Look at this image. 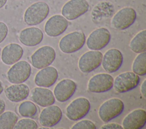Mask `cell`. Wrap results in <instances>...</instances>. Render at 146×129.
Here are the masks:
<instances>
[{
	"mask_svg": "<svg viewBox=\"0 0 146 129\" xmlns=\"http://www.w3.org/2000/svg\"><path fill=\"white\" fill-rule=\"evenodd\" d=\"M86 41V36L80 31L70 32L61 38L59 47L62 52L65 53H72L81 49Z\"/></svg>",
	"mask_w": 146,
	"mask_h": 129,
	"instance_id": "7a4b0ae2",
	"label": "cell"
},
{
	"mask_svg": "<svg viewBox=\"0 0 146 129\" xmlns=\"http://www.w3.org/2000/svg\"><path fill=\"white\" fill-rule=\"evenodd\" d=\"M103 54L99 51L91 50L83 54L79 59L78 66L83 73H90L102 64Z\"/></svg>",
	"mask_w": 146,
	"mask_h": 129,
	"instance_id": "8fae6325",
	"label": "cell"
},
{
	"mask_svg": "<svg viewBox=\"0 0 146 129\" xmlns=\"http://www.w3.org/2000/svg\"><path fill=\"white\" fill-rule=\"evenodd\" d=\"M68 26V20L63 15L56 14L46 21L44 24V31L48 36L56 37L63 34Z\"/></svg>",
	"mask_w": 146,
	"mask_h": 129,
	"instance_id": "5bb4252c",
	"label": "cell"
},
{
	"mask_svg": "<svg viewBox=\"0 0 146 129\" xmlns=\"http://www.w3.org/2000/svg\"><path fill=\"white\" fill-rule=\"evenodd\" d=\"M7 0H0V9L2 8L6 3Z\"/></svg>",
	"mask_w": 146,
	"mask_h": 129,
	"instance_id": "836d02e7",
	"label": "cell"
},
{
	"mask_svg": "<svg viewBox=\"0 0 146 129\" xmlns=\"http://www.w3.org/2000/svg\"><path fill=\"white\" fill-rule=\"evenodd\" d=\"M90 102L84 97H79L73 100L66 107L67 117L74 121L84 118L90 110Z\"/></svg>",
	"mask_w": 146,
	"mask_h": 129,
	"instance_id": "5b68a950",
	"label": "cell"
},
{
	"mask_svg": "<svg viewBox=\"0 0 146 129\" xmlns=\"http://www.w3.org/2000/svg\"><path fill=\"white\" fill-rule=\"evenodd\" d=\"M101 129H110V128H112V129H123V127L122 126L117 124V123H107L106 124L103 125L101 127Z\"/></svg>",
	"mask_w": 146,
	"mask_h": 129,
	"instance_id": "4dcf8cb0",
	"label": "cell"
},
{
	"mask_svg": "<svg viewBox=\"0 0 146 129\" xmlns=\"http://www.w3.org/2000/svg\"><path fill=\"white\" fill-rule=\"evenodd\" d=\"M56 56L55 49L50 46L44 45L38 48L31 56L32 65L36 69H42L50 65Z\"/></svg>",
	"mask_w": 146,
	"mask_h": 129,
	"instance_id": "8992f818",
	"label": "cell"
},
{
	"mask_svg": "<svg viewBox=\"0 0 146 129\" xmlns=\"http://www.w3.org/2000/svg\"><path fill=\"white\" fill-rule=\"evenodd\" d=\"M113 78L108 73H99L93 76L88 81V90L92 93H103L113 87Z\"/></svg>",
	"mask_w": 146,
	"mask_h": 129,
	"instance_id": "7c38bea8",
	"label": "cell"
},
{
	"mask_svg": "<svg viewBox=\"0 0 146 129\" xmlns=\"http://www.w3.org/2000/svg\"><path fill=\"white\" fill-rule=\"evenodd\" d=\"M111 34L108 29L100 27L94 30L87 39V46L90 50L99 51L110 43Z\"/></svg>",
	"mask_w": 146,
	"mask_h": 129,
	"instance_id": "30bf717a",
	"label": "cell"
},
{
	"mask_svg": "<svg viewBox=\"0 0 146 129\" xmlns=\"http://www.w3.org/2000/svg\"><path fill=\"white\" fill-rule=\"evenodd\" d=\"M140 82L139 76L132 72H125L117 75L113 80V86L119 93L130 91L137 86Z\"/></svg>",
	"mask_w": 146,
	"mask_h": 129,
	"instance_id": "ba28073f",
	"label": "cell"
},
{
	"mask_svg": "<svg viewBox=\"0 0 146 129\" xmlns=\"http://www.w3.org/2000/svg\"><path fill=\"white\" fill-rule=\"evenodd\" d=\"M8 34V27L7 25L2 22H0V43H1L6 38Z\"/></svg>",
	"mask_w": 146,
	"mask_h": 129,
	"instance_id": "f546056e",
	"label": "cell"
},
{
	"mask_svg": "<svg viewBox=\"0 0 146 129\" xmlns=\"http://www.w3.org/2000/svg\"><path fill=\"white\" fill-rule=\"evenodd\" d=\"M23 54L22 47L17 43H10L6 45L1 51V59L6 65H12L18 61Z\"/></svg>",
	"mask_w": 146,
	"mask_h": 129,
	"instance_id": "44dd1931",
	"label": "cell"
},
{
	"mask_svg": "<svg viewBox=\"0 0 146 129\" xmlns=\"http://www.w3.org/2000/svg\"><path fill=\"white\" fill-rule=\"evenodd\" d=\"M129 48L133 52L140 53L146 51V30L139 32L129 43Z\"/></svg>",
	"mask_w": 146,
	"mask_h": 129,
	"instance_id": "cb8c5ba5",
	"label": "cell"
},
{
	"mask_svg": "<svg viewBox=\"0 0 146 129\" xmlns=\"http://www.w3.org/2000/svg\"><path fill=\"white\" fill-rule=\"evenodd\" d=\"M124 108V103L121 99L113 98L106 101L100 105L98 114L100 119L107 123L120 115Z\"/></svg>",
	"mask_w": 146,
	"mask_h": 129,
	"instance_id": "3957f363",
	"label": "cell"
},
{
	"mask_svg": "<svg viewBox=\"0 0 146 129\" xmlns=\"http://www.w3.org/2000/svg\"><path fill=\"white\" fill-rule=\"evenodd\" d=\"M18 116L14 112L7 111L0 115V129H13L17 122Z\"/></svg>",
	"mask_w": 146,
	"mask_h": 129,
	"instance_id": "d4e9b609",
	"label": "cell"
},
{
	"mask_svg": "<svg viewBox=\"0 0 146 129\" xmlns=\"http://www.w3.org/2000/svg\"><path fill=\"white\" fill-rule=\"evenodd\" d=\"M123 62V56L121 52L117 49L111 48L103 56L102 64L103 69L111 73L118 70Z\"/></svg>",
	"mask_w": 146,
	"mask_h": 129,
	"instance_id": "4fadbf2b",
	"label": "cell"
},
{
	"mask_svg": "<svg viewBox=\"0 0 146 129\" xmlns=\"http://www.w3.org/2000/svg\"><path fill=\"white\" fill-rule=\"evenodd\" d=\"M31 99L41 107H47L54 103L55 99L53 93L43 87L34 88L31 91Z\"/></svg>",
	"mask_w": 146,
	"mask_h": 129,
	"instance_id": "ffe728a7",
	"label": "cell"
},
{
	"mask_svg": "<svg viewBox=\"0 0 146 129\" xmlns=\"http://www.w3.org/2000/svg\"><path fill=\"white\" fill-rule=\"evenodd\" d=\"M62 116V111L60 107L52 105L45 107L41 111L39 116V122L42 126L50 128L58 123Z\"/></svg>",
	"mask_w": 146,
	"mask_h": 129,
	"instance_id": "9a60e30c",
	"label": "cell"
},
{
	"mask_svg": "<svg viewBox=\"0 0 146 129\" xmlns=\"http://www.w3.org/2000/svg\"><path fill=\"white\" fill-rule=\"evenodd\" d=\"M30 93V89L25 84H15L8 86L5 90L6 98L13 102H19L26 99Z\"/></svg>",
	"mask_w": 146,
	"mask_h": 129,
	"instance_id": "7402d4cb",
	"label": "cell"
},
{
	"mask_svg": "<svg viewBox=\"0 0 146 129\" xmlns=\"http://www.w3.org/2000/svg\"><path fill=\"white\" fill-rule=\"evenodd\" d=\"M49 12L50 8L47 3L42 1L35 2L25 10L24 21L29 26L37 25L46 19Z\"/></svg>",
	"mask_w": 146,
	"mask_h": 129,
	"instance_id": "6da1fadb",
	"label": "cell"
},
{
	"mask_svg": "<svg viewBox=\"0 0 146 129\" xmlns=\"http://www.w3.org/2000/svg\"><path fill=\"white\" fill-rule=\"evenodd\" d=\"M146 79H145L143 83L141 84V85L140 86V91L142 95L144 98H146Z\"/></svg>",
	"mask_w": 146,
	"mask_h": 129,
	"instance_id": "1f68e13d",
	"label": "cell"
},
{
	"mask_svg": "<svg viewBox=\"0 0 146 129\" xmlns=\"http://www.w3.org/2000/svg\"><path fill=\"white\" fill-rule=\"evenodd\" d=\"M39 129H42V128H44V129H48V128H50L49 127H44L43 126V127H40V128H39Z\"/></svg>",
	"mask_w": 146,
	"mask_h": 129,
	"instance_id": "d590c367",
	"label": "cell"
},
{
	"mask_svg": "<svg viewBox=\"0 0 146 129\" xmlns=\"http://www.w3.org/2000/svg\"><path fill=\"white\" fill-rule=\"evenodd\" d=\"M40 69L35 76V84L39 87L43 88H48L53 85L58 77L56 69L53 66H48Z\"/></svg>",
	"mask_w": 146,
	"mask_h": 129,
	"instance_id": "ac0fdd59",
	"label": "cell"
},
{
	"mask_svg": "<svg viewBox=\"0 0 146 129\" xmlns=\"http://www.w3.org/2000/svg\"><path fill=\"white\" fill-rule=\"evenodd\" d=\"M18 112L23 117L32 118L37 112V109L35 105L29 101L22 102L18 107Z\"/></svg>",
	"mask_w": 146,
	"mask_h": 129,
	"instance_id": "4316f807",
	"label": "cell"
},
{
	"mask_svg": "<svg viewBox=\"0 0 146 129\" xmlns=\"http://www.w3.org/2000/svg\"><path fill=\"white\" fill-rule=\"evenodd\" d=\"M14 128L15 129H36L38 124L33 119L29 118L21 119L17 121L15 124Z\"/></svg>",
	"mask_w": 146,
	"mask_h": 129,
	"instance_id": "83f0119b",
	"label": "cell"
},
{
	"mask_svg": "<svg viewBox=\"0 0 146 129\" xmlns=\"http://www.w3.org/2000/svg\"><path fill=\"white\" fill-rule=\"evenodd\" d=\"M137 18L136 12L131 7H125L117 11L112 18L111 27L116 30H124L132 26Z\"/></svg>",
	"mask_w": 146,
	"mask_h": 129,
	"instance_id": "277c9868",
	"label": "cell"
},
{
	"mask_svg": "<svg viewBox=\"0 0 146 129\" xmlns=\"http://www.w3.org/2000/svg\"><path fill=\"white\" fill-rule=\"evenodd\" d=\"M71 129H96V126L91 120L85 119L75 123Z\"/></svg>",
	"mask_w": 146,
	"mask_h": 129,
	"instance_id": "f1b7e54d",
	"label": "cell"
},
{
	"mask_svg": "<svg viewBox=\"0 0 146 129\" xmlns=\"http://www.w3.org/2000/svg\"><path fill=\"white\" fill-rule=\"evenodd\" d=\"M76 84L71 79H63L55 86L54 95L60 102H64L70 99L76 90Z\"/></svg>",
	"mask_w": 146,
	"mask_h": 129,
	"instance_id": "2e32d148",
	"label": "cell"
},
{
	"mask_svg": "<svg viewBox=\"0 0 146 129\" xmlns=\"http://www.w3.org/2000/svg\"><path fill=\"white\" fill-rule=\"evenodd\" d=\"M1 51H2V49H1V47H0V60H1Z\"/></svg>",
	"mask_w": 146,
	"mask_h": 129,
	"instance_id": "8d00e7d4",
	"label": "cell"
},
{
	"mask_svg": "<svg viewBox=\"0 0 146 129\" xmlns=\"http://www.w3.org/2000/svg\"><path fill=\"white\" fill-rule=\"evenodd\" d=\"M6 107V104L5 102L3 99H2L1 98H0V115L3 113L5 110Z\"/></svg>",
	"mask_w": 146,
	"mask_h": 129,
	"instance_id": "d6a6232c",
	"label": "cell"
},
{
	"mask_svg": "<svg viewBox=\"0 0 146 129\" xmlns=\"http://www.w3.org/2000/svg\"><path fill=\"white\" fill-rule=\"evenodd\" d=\"M132 69L133 72L138 76L146 74V52L140 53L134 59Z\"/></svg>",
	"mask_w": 146,
	"mask_h": 129,
	"instance_id": "484cf974",
	"label": "cell"
},
{
	"mask_svg": "<svg viewBox=\"0 0 146 129\" xmlns=\"http://www.w3.org/2000/svg\"><path fill=\"white\" fill-rule=\"evenodd\" d=\"M3 91V85L2 81L0 80V94L2 93Z\"/></svg>",
	"mask_w": 146,
	"mask_h": 129,
	"instance_id": "e575fe53",
	"label": "cell"
},
{
	"mask_svg": "<svg viewBox=\"0 0 146 129\" xmlns=\"http://www.w3.org/2000/svg\"><path fill=\"white\" fill-rule=\"evenodd\" d=\"M146 123V111L142 109L133 110L123 120L122 127L124 129H141Z\"/></svg>",
	"mask_w": 146,
	"mask_h": 129,
	"instance_id": "e0dca14e",
	"label": "cell"
},
{
	"mask_svg": "<svg viewBox=\"0 0 146 129\" xmlns=\"http://www.w3.org/2000/svg\"><path fill=\"white\" fill-rule=\"evenodd\" d=\"M89 4L86 0H70L62 7V15L68 20L80 17L89 9Z\"/></svg>",
	"mask_w": 146,
	"mask_h": 129,
	"instance_id": "9c48e42d",
	"label": "cell"
},
{
	"mask_svg": "<svg viewBox=\"0 0 146 129\" xmlns=\"http://www.w3.org/2000/svg\"><path fill=\"white\" fill-rule=\"evenodd\" d=\"M114 11L113 4L108 1H103L98 3L93 9L91 13L92 20L96 23L103 17L111 16Z\"/></svg>",
	"mask_w": 146,
	"mask_h": 129,
	"instance_id": "603a6c76",
	"label": "cell"
},
{
	"mask_svg": "<svg viewBox=\"0 0 146 129\" xmlns=\"http://www.w3.org/2000/svg\"><path fill=\"white\" fill-rule=\"evenodd\" d=\"M43 34L40 29L35 27H27L22 30L19 35V40L23 45L33 47L42 41Z\"/></svg>",
	"mask_w": 146,
	"mask_h": 129,
	"instance_id": "d6986e66",
	"label": "cell"
},
{
	"mask_svg": "<svg viewBox=\"0 0 146 129\" xmlns=\"http://www.w3.org/2000/svg\"><path fill=\"white\" fill-rule=\"evenodd\" d=\"M31 67L26 61H18L9 69L7 73L8 81L13 84L25 82L30 76Z\"/></svg>",
	"mask_w": 146,
	"mask_h": 129,
	"instance_id": "52a82bcc",
	"label": "cell"
}]
</instances>
